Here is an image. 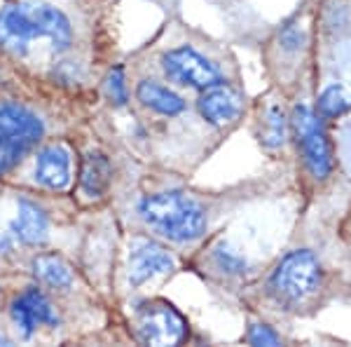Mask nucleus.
Returning <instances> with one entry per match:
<instances>
[{"label":"nucleus","instance_id":"f257e3e1","mask_svg":"<svg viewBox=\"0 0 351 347\" xmlns=\"http://www.w3.org/2000/svg\"><path fill=\"white\" fill-rule=\"evenodd\" d=\"M45 38L56 49L71 45V24L59 10L47 5H10L0 12V45L14 52H24L31 41Z\"/></svg>","mask_w":351,"mask_h":347},{"label":"nucleus","instance_id":"f03ea898","mask_svg":"<svg viewBox=\"0 0 351 347\" xmlns=\"http://www.w3.org/2000/svg\"><path fill=\"white\" fill-rule=\"evenodd\" d=\"M141 219L171 242H190L206 230V212L185 192H155L141 202Z\"/></svg>","mask_w":351,"mask_h":347},{"label":"nucleus","instance_id":"7ed1b4c3","mask_svg":"<svg viewBox=\"0 0 351 347\" xmlns=\"http://www.w3.org/2000/svg\"><path fill=\"white\" fill-rule=\"evenodd\" d=\"M321 287V265L307 249H298L281 258L269 277V293L281 305L295 307L311 298Z\"/></svg>","mask_w":351,"mask_h":347},{"label":"nucleus","instance_id":"20e7f679","mask_svg":"<svg viewBox=\"0 0 351 347\" xmlns=\"http://www.w3.org/2000/svg\"><path fill=\"white\" fill-rule=\"evenodd\" d=\"M43 124L26 108L0 104V174L10 172L40 141Z\"/></svg>","mask_w":351,"mask_h":347},{"label":"nucleus","instance_id":"39448f33","mask_svg":"<svg viewBox=\"0 0 351 347\" xmlns=\"http://www.w3.org/2000/svg\"><path fill=\"white\" fill-rule=\"evenodd\" d=\"M134 324L136 335L145 345H178L188 338V322L178 310L162 300L138 305Z\"/></svg>","mask_w":351,"mask_h":347},{"label":"nucleus","instance_id":"423d86ee","mask_svg":"<svg viewBox=\"0 0 351 347\" xmlns=\"http://www.w3.org/2000/svg\"><path fill=\"white\" fill-rule=\"evenodd\" d=\"M293 129H295L304 164L314 179H326L332 169V153L326 139V129L309 106H298L293 111Z\"/></svg>","mask_w":351,"mask_h":347},{"label":"nucleus","instance_id":"0eeeda50","mask_svg":"<svg viewBox=\"0 0 351 347\" xmlns=\"http://www.w3.org/2000/svg\"><path fill=\"white\" fill-rule=\"evenodd\" d=\"M164 76L169 80L195 89H208L220 82V71L192 47H178L162 56Z\"/></svg>","mask_w":351,"mask_h":347},{"label":"nucleus","instance_id":"6e6552de","mask_svg":"<svg viewBox=\"0 0 351 347\" xmlns=\"http://www.w3.org/2000/svg\"><path fill=\"white\" fill-rule=\"evenodd\" d=\"M176 265L173 256L155 242H136L129 256V282L134 287L148 282L150 277L167 275Z\"/></svg>","mask_w":351,"mask_h":347},{"label":"nucleus","instance_id":"1a4fd4ad","mask_svg":"<svg viewBox=\"0 0 351 347\" xmlns=\"http://www.w3.org/2000/svg\"><path fill=\"white\" fill-rule=\"evenodd\" d=\"M197 108H199L202 117L208 124H213V127H225V124L234 122L237 117H239L243 101L237 89H232L230 85L218 82V85H213V87L204 89Z\"/></svg>","mask_w":351,"mask_h":347},{"label":"nucleus","instance_id":"9d476101","mask_svg":"<svg viewBox=\"0 0 351 347\" xmlns=\"http://www.w3.org/2000/svg\"><path fill=\"white\" fill-rule=\"evenodd\" d=\"M12 320L16 326H19L21 333L31 335L38 326H43V324L54 326V324L59 322V317H56L52 303L45 298L43 291L28 289L26 293H21L12 303Z\"/></svg>","mask_w":351,"mask_h":347},{"label":"nucleus","instance_id":"9b49d317","mask_svg":"<svg viewBox=\"0 0 351 347\" xmlns=\"http://www.w3.org/2000/svg\"><path fill=\"white\" fill-rule=\"evenodd\" d=\"M38 183L49 190H64L71 183V153L64 146H47L36 160Z\"/></svg>","mask_w":351,"mask_h":347},{"label":"nucleus","instance_id":"f8f14e48","mask_svg":"<svg viewBox=\"0 0 351 347\" xmlns=\"http://www.w3.org/2000/svg\"><path fill=\"white\" fill-rule=\"evenodd\" d=\"M136 96H138V101L145 108L160 113V115L173 117V115H180V113L185 111V101L180 99L176 92H171L169 87H164V85L155 82V80L138 82V87H136Z\"/></svg>","mask_w":351,"mask_h":347},{"label":"nucleus","instance_id":"ddd939ff","mask_svg":"<svg viewBox=\"0 0 351 347\" xmlns=\"http://www.w3.org/2000/svg\"><path fill=\"white\" fill-rule=\"evenodd\" d=\"M12 230L16 232L21 242L26 244H38L47 235V216L43 214V209H38L31 202L19 204V216H16Z\"/></svg>","mask_w":351,"mask_h":347},{"label":"nucleus","instance_id":"4468645a","mask_svg":"<svg viewBox=\"0 0 351 347\" xmlns=\"http://www.w3.org/2000/svg\"><path fill=\"white\" fill-rule=\"evenodd\" d=\"M33 272H36L38 280L49 284V287H54V289H66V287H71V282H73L71 265H68L61 256H54V254L38 256V258L33 260Z\"/></svg>","mask_w":351,"mask_h":347},{"label":"nucleus","instance_id":"2eb2a0df","mask_svg":"<svg viewBox=\"0 0 351 347\" xmlns=\"http://www.w3.org/2000/svg\"><path fill=\"white\" fill-rule=\"evenodd\" d=\"M110 183V167L108 162L101 155H92L87 157L82 167V176H80V186L82 192L89 197H101L106 192V188Z\"/></svg>","mask_w":351,"mask_h":347},{"label":"nucleus","instance_id":"dca6fc26","mask_svg":"<svg viewBox=\"0 0 351 347\" xmlns=\"http://www.w3.org/2000/svg\"><path fill=\"white\" fill-rule=\"evenodd\" d=\"M286 139V117L281 108L269 106L263 115V129H260V141L267 148L281 146Z\"/></svg>","mask_w":351,"mask_h":347},{"label":"nucleus","instance_id":"f3484780","mask_svg":"<svg viewBox=\"0 0 351 347\" xmlns=\"http://www.w3.org/2000/svg\"><path fill=\"white\" fill-rule=\"evenodd\" d=\"M349 108H351V96L347 94V89L337 87V85L328 87L319 99V111L324 113L326 117H337V115H342V113H347Z\"/></svg>","mask_w":351,"mask_h":347},{"label":"nucleus","instance_id":"a211bd4d","mask_svg":"<svg viewBox=\"0 0 351 347\" xmlns=\"http://www.w3.org/2000/svg\"><path fill=\"white\" fill-rule=\"evenodd\" d=\"M213 258H216V263L223 272H230V275H241V272H246V260H243L239 254L230 251V249H218V251L213 254Z\"/></svg>","mask_w":351,"mask_h":347},{"label":"nucleus","instance_id":"6ab92c4d","mask_svg":"<svg viewBox=\"0 0 351 347\" xmlns=\"http://www.w3.org/2000/svg\"><path fill=\"white\" fill-rule=\"evenodd\" d=\"M108 94H110V99L120 106L127 101V85H124V73L120 68H115L108 76Z\"/></svg>","mask_w":351,"mask_h":347},{"label":"nucleus","instance_id":"aec40b11","mask_svg":"<svg viewBox=\"0 0 351 347\" xmlns=\"http://www.w3.org/2000/svg\"><path fill=\"white\" fill-rule=\"evenodd\" d=\"M248 343L251 345H279V335L265 324H256L248 331Z\"/></svg>","mask_w":351,"mask_h":347},{"label":"nucleus","instance_id":"412c9836","mask_svg":"<svg viewBox=\"0 0 351 347\" xmlns=\"http://www.w3.org/2000/svg\"><path fill=\"white\" fill-rule=\"evenodd\" d=\"M0 249H8V240H3V237H0Z\"/></svg>","mask_w":351,"mask_h":347},{"label":"nucleus","instance_id":"4be33fe9","mask_svg":"<svg viewBox=\"0 0 351 347\" xmlns=\"http://www.w3.org/2000/svg\"><path fill=\"white\" fill-rule=\"evenodd\" d=\"M10 343V340L8 338H3V335H0V345H8Z\"/></svg>","mask_w":351,"mask_h":347}]
</instances>
